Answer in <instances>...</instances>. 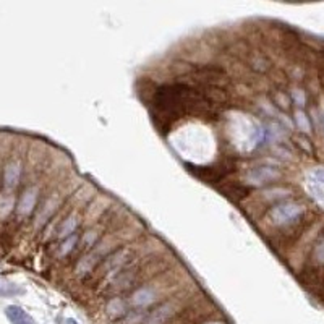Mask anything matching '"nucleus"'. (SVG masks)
Wrapping results in <instances>:
<instances>
[{"label":"nucleus","instance_id":"obj_1","mask_svg":"<svg viewBox=\"0 0 324 324\" xmlns=\"http://www.w3.org/2000/svg\"><path fill=\"white\" fill-rule=\"evenodd\" d=\"M302 214V208L297 204H279L276 206V208L271 209V217H273V221L276 224H287L293 219H297V217Z\"/></svg>","mask_w":324,"mask_h":324},{"label":"nucleus","instance_id":"obj_13","mask_svg":"<svg viewBox=\"0 0 324 324\" xmlns=\"http://www.w3.org/2000/svg\"><path fill=\"white\" fill-rule=\"evenodd\" d=\"M76 240H78V237H76V235H70V237L63 241L62 246H60V255H62V256L68 255V253L73 250V246H75V243H76Z\"/></svg>","mask_w":324,"mask_h":324},{"label":"nucleus","instance_id":"obj_14","mask_svg":"<svg viewBox=\"0 0 324 324\" xmlns=\"http://www.w3.org/2000/svg\"><path fill=\"white\" fill-rule=\"evenodd\" d=\"M297 122H298V125L302 127L305 132H308V128H310V125H308V122H306V119H305V115L302 114V112H297Z\"/></svg>","mask_w":324,"mask_h":324},{"label":"nucleus","instance_id":"obj_7","mask_svg":"<svg viewBox=\"0 0 324 324\" xmlns=\"http://www.w3.org/2000/svg\"><path fill=\"white\" fill-rule=\"evenodd\" d=\"M21 177V166L20 162H10L7 167L3 170V184L5 186L13 188L18 185Z\"/></svg>","mask_w":324,"mask_h":324},{"label":"nucleus","instance_id":"obj_3","mask_svg":"<svg viewBox=\"0 0 324 324\" xmlns=\"http://www.w3.org/2000/svg\"><path fill=\"white\" fill-rule=\"evenodd\" d=\"M172 315H174L172 303H166V305L159 306V308L152 311V313H149L141 324H164Z\"/></svg>","mask_w":324,"mask_h":324},{"label":"nucleus","instance_id":"obj_9","mask_svg":"<svg viewBox=\"0 0 324 324\" xmlns=\"http://www.w3.org/2000/svg\"><path fill=\"white\" fill-rule=\"evenodd\" d=\"M76 227H78V216H70L63 221V224L58 229V237L60 238H68L70 235H73Z\"/></svg>","mask_w":324,"mask_h":324},{"label":"nucleus","instance_id":"obj_10","mask_svg":"<svg viewBox=\"0 0 324 324\" xmlns=\"http://www.w3.org/2000/svg\"><path fill=\"white\" fill-rule=\"evenodd\" d=\"M57 206V203H55V199H49L46 204H44V208H43V211L38 214V226H43V224H46L47 222V219H49V216L54 213V211L57 209L55 208Z\"/></svg>","mask_w":324,"mask_h":324},{"label":"nucleus","instance_id":"obj_11","mask_svg":"<svg viewBox=\"0 0 324 324\" xmlns=\"http://www.w3.org/2000/svg\"><path fill=\"white\" fill-rule=\"evenodd\" d=\"M13 203H15L13 196H10V194H0V217H2V219L11 213Z\"/></svg>","mask_w":324,"mask_h":324},{"label":"nucleus","instance_id":"obj_2","mask_svg":"<svg viewBox=\"0 0 324 324\" xmlns=\"http://www.w3.org/2000/svg\"><path fill=\"white\" fill-rule=\"evenodd\" d=\"M279 177V172L273 167H256L248 172V184L251 185H263L268 182H273Z\"/></svg>","mask_w":324,"mask_h":324},{"label":"nucleus","instance_id":"obj_12","mask_svg":"<svg viewBox=\"0 0 324 324\" xmlns=\"http://www.w3.org/2000/svg\"><path fill=\"white\" fill-rule=\"evenodd\" d=\"M107 311L112 316H122L123 313H125V303H123L120 298L110 300L109 305H107Z\"/></svg>","mask_w":324,"mask_h":324},{"label":"nucleus","instance_id":"obj_6","mask_svg":"<svg viewBox=\"0 0 324 324\" xmlns=\"http://www.w3.org/2000/svg\"><path fill=\"white\" fill-rule=\"evenodd\" d=\"M152 302H156V292L149 287H143L133 293L132 297V303L138 308H144V306H149Z\"/></svg>","mask_w":324,"mask_h":324},{"label":"nucleus","instance_id":"obj_4","mask_svg":"<svg viewBox=\"0 0 324 324\" xmlns=\"http://www.w3.org/2000/svg\"><path fill=\"white\" fill-rule=\"evenodd\" d=\"M36 201H38V188H29L25 193H23V196L18 203V211L20 216H28L33 213L34 206H36Z\"/></svg>","mask_w":324,"mask_h":324},{"label":"nucleus","instance_id":"obj_15","mask_svg":"<svg viewBox=\"0 0 324 324\" xmlns=\"http://www.w3.org/2000/svg\"><path fill=\"white\" fill-rule=\"evenodd\" d=\"M65 324H78V323H76L75 320H72V318H68V320L65 321Z\"/></svg>","mask_w":324,"mask_h":324},{"label":"nucleus","instance_id":"obj_5","mask_svg":"<svg viewBox=\"0 0 324 324\" xmlns=\"http://www.w3.org/2000/svg\"><path fill=\"white\" fill-rule=\"evenodd\" d=\"M5 315H7L8 321L11 324H36V321L29 316L21 306H16V305H10L7 306L5 310Z\"/></svg>","mask_w":324,"mask_h":324},{"label":"nucleus","instance_id":"obj_8","mask_svg":"<svg viewBox=\"0 0 324 324\" xmlns=\"http://www.w3.org/2000/svg\"><path fill=\"white\" fill-rule=\"evenodd\" d=\"M25 293V288L21 285L15 284V282H10L7 279H0V297H18Z\"/></svg>","mask_w":324,"mask_h":324}]
</instances>
